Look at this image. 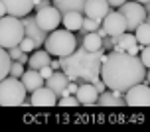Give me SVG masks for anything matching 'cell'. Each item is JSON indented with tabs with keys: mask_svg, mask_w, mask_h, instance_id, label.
Segmentation results:
<instances>
[{
	"mask_svg": "<svg viewBox=\"0 0 150 132\" xmlns=\"http://www.w3.org/2000/svg\"><path fill=\"white\" fill-rule=\"evenodd\" d=\"M148 69L142 65L138 55H130L127 52H109L101 59L99 79L105 83L107 89L125 93L128 87L144 79Z\"/></svg>",
	"mask_w": 150,
	"mask_h": 132,
	"instance_id": "6da1fadb",
	"label": "cell"
},
{
	"mask_svg": "<svg viewBox=\"0 0 150 132\" xmlns=\"http://www.w3.org/2000/svg\"><path fill=\"white\" fill-rule=\"evenodd\" d=\"M105 53L107 52L103 47L97 52H87L81 44H77V47L69 55L59 57V63L69 81H77V85L79 83H93L99 79L101 59Z\"/></svg>",
	"mask_w": 150,
	"mask_h": 132,
	"instance_id": "7a4b0ae2",
	"label": "cell"
},
{
	"mask_svg": "<svg viewBox=\"0 0 150 132\" xmlns=\"http://www.w3.org/2000/svg\"><path fill=\"white\" fill-rule=\"evenodd\" d=\"M44 47L50 55H55V57H65L77 47V42H75V34L69 32V30H52L47 32V37L44 42Z\"/></svg>",
	"mask_w": 150,
	"mask_h": 132,
	"instance_id": "3957f363",
	"label": "cell"
},
{
	"mask_svg": "<svg viewBox=\"0 0 150 132\" xmlns=\"http://www.w3.org/2000/svg\"><path fill=\"white\" fill-rule=\"evenodd\" d=\"M26 95L28 91L24 89L22 81L6 75L4 79H0V104L2 107H20L26 104Z\"/></svg>",
	"mask_w": 150,
	"mask_h": 132,
	"instance_id": "277c9868",
	"label": "cell"
},
{
	"mask_svg": "<svg viewBox=\"0 0 150 132\" xmlns=\"http://www.w3.org/2000/svg\"><path fill=\"white\" fill-rule=\"evenodd\" d=\"M24 37V24L20 18L10 14L0 16V47H14Z\"/></svg>",
	"mask_w": 150,
	"mask_h": 132,
	"instance_id": "5b68a950",
	"label": "cell"
},
{
	"mask_svg": "<svg viewBox=\"0 0 150 132\" xmlns=\"http://www.w3.org/2000/svg\"><path fill=\"white\" fill-rule=\"evenodd\" d=\"M120 16L125 18V24H127V32H132V30L138 26L140 22L148 20V6H144L136 0H130V2H122L119 6Z\"/></svg>",
	"mask_w": 150,
	"mask_h": 132,
	"instance_id": "8992f818",
	"label": "cell"
},
{
	"mask_svg": "<svg viewBox=\"0 0 150 132\" xmlns=\"http://www.w3.org/2000/svg\"><path fill=\"white\" fill-rule=\"evenodd\" d=\"M34 18H36L38 26L44 32H52V30L59 28V24H61V12L53 4H50V6H45V8H38Z\"/></svg>",
	"mask_w": 150,
	"mask_h": 132,
	"instance_id": "52a82bcc",
	"label": "cell"
},
{
	"mask_svg": "<svg viewBox=\"0 0 150 132\" xmlns=\"http://www.w3.org/2000/svg\"><path fill=\"white\" fill-rule=\"evenodd\" d=\"M122 95H125V104H130V107H148L150 104V89L142 81L128 87Z\"/></svg>",
	"mask_w": 150,
	"mask_h": 132,
	"instance_id": "ba28073f",
	"label": "cell"
},
{
	"mask_svg": "<svg viewBox=\"0 0 150 132\" xmlns=\"http://www.w3.org/2000/svg\"><path fill=\"white\" fill-rule=\"evenodd\" d=\"M24 24V36H28L34 40V44H36V49L38 47H44V42H45V37H47V32H44V30L38 26L36 22V18L32 14H26L20 18Z\"/></svg>",
	"mask_w": 150,
	"mask_h": 132,
	"instance_id": "9c48e42d",
	"label": "cell"
},
{
	"mask_svg": "<svg viewBox=\"0 0 150 132\" xmlns=\"http://www.w3.org/2000/svg\"><path fill=\"white\" fill-rule=\"evenodd\" d=\"M101 28L107 32V36H119L122 32H127V24H125V18L120 16V12H112L109 10L105 14V18L101 20Z\"/></svg>",
	"mask_w": 150,
	"mask_h": 132,
	"instance_id": "30bf717a",
	"label": "cell"
},
{
	"mask_svg": "<svg viewBox=\"0 0 150 132\" xmlns=\"http://www.w3.org/2000/svg\"><path fill=\"white\" fill-rule=\"evenodd\" d=\"M109 10H111V6L107 4V0H85L83 16H87V18H93V20L101 22Z\"/></svg>",
	"mask_w": 150,
	"mask_h": 132,
	"instance_id": "8fae6325",
	"label": "cell"
},
{
	"mask_svg": "<svg viewBox=\"0 0 150 132\" xmlns=\"http://www.w3.org/2000/svg\"><path fill=\"white\" fill-rule=\"evenodd\" d=\"M0 2L6 8V14L16 18H22L34 10V0H0Z\"/></svg>",
	"mask_w": 150,
	"mask_h": 132,
	"instance_id": "7c38bea8",
	"label": "cell"
},
{
	"mask_svg": "<svg viewBox=\"0 0 150 132\" xmlns=\"http://www.w3.org/2000/svg\"><path fill=\"white\" fill-rule=\"evenodd\" d=\"M55 103H57V97H55V93H53L52 89L42 85L36 91H32L30 104H36V107H53Z\"/></svg>",
	"mask_w": 150,
	"mask_h": 132,
	"instance_id": "4fadbf2b",
	"label": "cell"
},
{
	"mask_svg": "<svg viewBox=\"0 0 150 132\" xmlns=\"http://www.w3.org/2000/svg\"><path fill=\"white\" fill-rule=\"evenodd\" d=\"M75 97H77L79 104L93 107V104H97V97H99V93L95 91L93 83H79V85H77V91H75Z\"/></svg>",
	"mask_w": 150,
	"mask_h": 132,
	"instance_id": "5bb4252c",
	"label": "cell"
},
{
	"mask_svg": "<svg viewBox=\"0 0 150 132\" xmlns=\"http://www.w3.org/2000/svg\"><path fill=\"white\" fill-rule=\"evenodd\" d=\"M45 81V87L47 89H52L53 93H55V97H61L63 93H65V87H67V83H69V79H67V75L63 73V71H53L47 79H44Z\"/></svg>",
	"mask_w": 150,
	"mask_h": 132,
	"instance_id": "9a60e30c",
	"label": "cell"
},
{
	"mask_svg": "<svg viewBox=\"0 0 150 132\" xmlns=\"http://www.w3.org/2000/svg\"><path fill=\"white\" fill-rule=\"evenodd\" d=\"M97 104H103V107H120V104H125V95L120 93V91H103V93H99L97 97Z\"/></svg>",
	"mask_w": 150,
	"mask_h": 132,
	"instance_id": "2e32d148",
	"label": "cell"
},
{
	"mask_svg": "<svg viewBox=\"0 0 150 132\" xmlns=\"http://www.w3.org/2000/svg\"><path fill=\"white\" fill-rule=\"evenodd\" d=\"M20 81H22L24 89H26L28 93H32V91H36L38 87L44 85V77L38 73L36 69H28V71H24L22 77H20Z\"/></svg>",
	"mask_w": 150,
	"mask_h": 132,
	"instance_id": "e0dca14e",
	"label": "cell"
},
{
	"mask_svg": "<svg viewBox=\"0 0 150 132\" xmlns=\"http://www.w3.org/2000/svg\"><path fill=\"white\" fill-rule=\"evenodd\" d=\"M81 22H83V14L77 12V10H69V12L61 14V24L65 26V30L73 32V34L81 28Z\"/></svg>",
	"mask_w": 150,
	"mask_h": 132,
	"instance_id": "ac0fdd59",
	"label": "cell"
},
{
	"mask_svg": "<svg viewBox=\"0 0 150 132\" xmlns=\"http://www.w3.org/2000/svg\"><path fill=\"white\" fill-rule=\"evenodd\" d=\"M50 61H52V55L45 52V49H40V47L32 55H28V67L30 69H36V71L44 65H50Z\"/></svg>",
	"mask_w": 150,
	"mask_h": 132,
	"instance_id": "d6986e66",
	"label": "cell"
},
{
	"mask_svg": "<svg viewBox=\"0 0 150 132\" xmlns=\"http://www.w3.org/2000/svg\"><path fill=\"white\" fill-rule=\"evenodd\" d=\"M132 34H134L136 42L140 45H148V42H150V24H148V20H144V22L138 24V26L132 30Z\"/></svg>",
	"mask_w": 150,
	"mask_h": 132,
	"instance_id": "ffe728a7",
	"label": "cell"
},
{
	"mask_svg": "<svg viewBox=\"0 0 150 132\" xmlns=\"http://www.w3.org/2000/svg\"><path fill=\"white\" fill-rule=\"evenodd\" d=\"M79 44H81L87 52H97V49H101V37L97 36V32H87Z\"/></svg>",
	"mask_w": 150,
	"mask_h": 132,
	"instance_id": "44dd1931",
	"label": "cell"
},
{
	"mask_svg": "<svg viewBox=\"0 0 150 132\" xmlns=\"http://www.w3.org/2000/svg\"><path fill=\"white\" fill-rule=\"evenodd\" d=\"M83 6H85V0H59L55 4V8L59 10L61 14L63 12H69V10H77V12L83 14Z\"/></svg>",
	"mask_w": 150,
	"mask_h": 132,
	"instance_id": "7402d4cb",
	"label": "cell"
},
{
	"mask_svg": "<svg viewBox=\"0 0 150 132\" xmlns=\"http://www.w3.org/2000/svg\"><path fill=\"white\" fill-rule=\"evenodd\" d=\"M10 55H8V52L4 49V47H0V79H4L8 75V69H10Z\"/></svg>",
	"mask_w": 150,
	"mask_h": 132,
	"instance_id": "603a6c76",
	"label": "cell"
},
{
	"mask_svg": "<svg viewBox=\"0 0 150 132\" xmlns=\"http://www.w3.org/2000/svg\"><path fill=\"white\" fill-rule=\"evenodd\" d=\"M55 104H59V107H77L79 101H77L75 95H61V97H57V103Z\"/></svg>",
	"mask_w": 150,
	"mask_h": 132,
	"instance_id": "cb8c5ba5",
	"label": "cell"
},
{
	"mask_svg": "<svg viewBox=\"0 0 150 132\" xmlns=\"http://www.w3.org/2000/svg\"><path fill=\"white\" fill-rule=\"evenodd\" d=\"M18 47H20V49H22L24 53H32L34 49H36V44H34V40H32V37L24 36L22 40H20V44H18Z\"/></svg>",
	"mask_w": 150,
	"mask_h": 132,
	"instance_id": "d4e9b609",
	"label": "cell"
},
{
	"mask_svg": "<svg viewBox=\"0 0 150 132\" xmlns=\"http://www.w3.org/2000/svg\"><path fill=\"white\" fill-rule=\"evenodd\" d=\"M24 73V65L20 63V61H10V69H8V75H12V77H16V79H20Z\"/></svg>",
	"mask_w": 150,
	"mask_h": 132,
	"instance_id": "484cf974",
	"label": "cell"
},
{
	"mask_svg": "<svg viewBox=\"0 0 150 132\" xmlns=\"http://www.w3.org/2000/svg\"><path fill=\"white\" fill-rule=\"evenodd\" d=\"M101 26V22L97 20H93V18H87V16H83V22H81V30L85 32H95V30Z\"/></svg>",
	"mask_w": 150,
	"mask_h": 132,
	"instance_id": "4316f807",
	"label": "cell"
},
{
	"mask_svg": "<svg viewBox=\"0 0 150 132\" xmlns=\"http://www.w3.org/2000/svg\"><path fill=\"white\" fill-rule=\"evenodd\" d=\"M140 61H142V65L146 67V69H148V65H150V49H148V45H142V47H140Z\"/></svg>",
	"mask_w": 150,
	"mask_h": 132,
	"instance_id": "83f0119b",
	"label": "cell"
},
{
	"mask_svg": "<svg viewBox=\"0 0 150 132\" xmlns=\"http://www.w3.org/2000/svg\"><path fill=\"white\" fill-rule=\"evenodd\" d=\"M38 73L42 75V77H44V79H47V77H50V75L53 73V69L50 65H44V67H40V69H38Z\"/></svg>",
	"mask_w": 150,
	"mask_h": 132,
	"instance_id": "f1b7e54d",
	"label": "cell"
},
{
	"mask_svg": "<svg viewBox=\"0 0 150 132\" xmlns=\"http://www.w3.org/2000/svg\"><path fill=\"white\" fill-rule=\"evenodd\" d=\"M22 53V49L18 47V45H14V47H8V55H10V59H18V55Z\"/></svg>",
	"mask_w": 150,
	"mask_h": 132,
	"instance_id": "f546056e",
	"label": "cell"
},
{
	"mask_svg": "<svg viewBox=\"0 0 150 132\" xmlns=\"http://www.w3.org/2000/svg\"><path fill=\"white\" fill-rule=\"evenodd\" d=\"M93 87H95V91H97V93H103V91H105V83H103V81L101 79H97V81H93Z\"/></svg>",
	"mask_w": 150,
	"mask_h": 132,
	"instance_id": "4dcf8cb0",
	"label": "cell"
},
{
	"mask_svg": "<svg viewBox=\"0 0 150 132\" xmlns=\"http://www.w3.org/2000/svg\"><path fill=\"white\" fill-rule=\"evenodd\" d=\"M50 67H52L53 71H55V69H61V63H59V57H55V59H52V61H50Z\"/></svg>",
	"mask_w": 150,
	"mask_h": 132,
	"instance_id": "1f68e13d",
	"label": "cell"
},
{
	"mask_svg": "<svg viewBox=\"0 0 150 132\" xmlns=\"http://www.w3.org/2000/svg\"><path fill=\"white\" fill-rule=\"evenodd\" d=\"M122 2H127V0H107V4H109L111 8H119Z\"/></svg>",
	"mask_w": 150,
	"mask_h": 132,
	"instance_id": "d6a6232c",
	"label": "cell"
},
{
	"mask_svg": "<svg viewBox=\"0 0 150 132\" xmlns=\"http://www.w3.org/2000/svg\"><path fill=\"white\" fill-rule=\"evenodd\" d=\"M16 61H20V63H22V65H26V63H28V53H20V55H18V59H16Z\"/></svg>",
	"mask_w": 150,
	"mask_h": 132,
	"instance_id": "836d02e7",
	"label": "cell"
},
{
	"mask_svg": "<svg viewBox=\"0 0 150 132\" xmlns=\"http://www.w3.org/2000/svg\"><path fill=\"white\" fill-rule=\"evenodd\" d=\"M4 14H6V8H4V4L0 2V16H4Z\"/></svg>",
	"mask_w": 150,
	"mask_h": 132,
	"instance_id": "e575fe53",
	"label": "cell"
},
{
	"mask_svg": "<svg viewBox=\"0 0 150 132\" xmlns=\"http://www.w3.org/2000/svg\"><path fill=\"white\" fill-rule=\"evenodd\" d=\"M136 2H140V4H144V6H148V0H136Z\"/></svg>",
	"mask_w": 150,
	"mask_h": 132,
	"instance_id": "d590c367",
	"label": "cell"
}]
</instances>
